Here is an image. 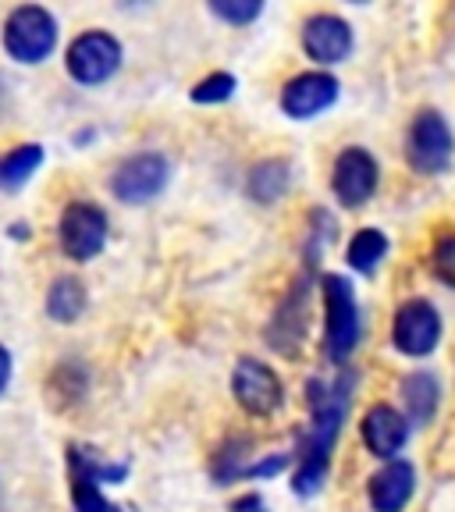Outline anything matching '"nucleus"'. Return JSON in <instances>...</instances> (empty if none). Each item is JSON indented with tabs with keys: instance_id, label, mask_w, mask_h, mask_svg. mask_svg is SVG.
I'll return each instance as SVG.
<instances>
[{
	"instance_id": "f257e3e1",
	"label": "nucleus",
	"mask_w": 455,
	"mask_h": 512,
	"mask_svg": "<svg viewBox=\"0 0 455 512\" xmlns=\"http://www.w3.org/2000/svg\"><path fill=\"white\" fill-rule=\"evenodd\" d=\"M313 431L303 441V459H299L296 473V491L299 495H313L320 488V480L328 473V452L335 445L338 424H342L345 392H349V377L338 384L335 392H320V384H313Z\"/></svg>"
},
{
	"instance_id": "f03ea898",
	"label": "nucleus",
	"mask_w": 455,
	"mask_h": 512,
	"mask_svg": "<svg viewBox=\"0 0 455 512\" xmlns=\"http://www.w3.org/2000/svg\"><path fill=\"white\" fill-rule=\"evenodd\" d=\"M54 40H57L54 15L43 8H18L8 18V25H4V47L22 64L43 61L54 50Z\"/></svg>"
},
{
	"instance_id": "7ed1b4c3",
	"label": "nucleus",
	"mask_w": 455,
	"mask_h": 512,
	"mask_svg": "<svg viewBox=\"0 0 455 512\" xmlns=\"http://www.w3.org/2000/svg\"><path fill=\"white\" fill-rule=\"evenodd\" d=\"M324 303H328V349L331 360L342 363L352 349H356V335H360V317H356V299L345 278L328 274L324 278Z\"/></svg>"
},
{
	"instance_id": "20e7f679",
	"label": "nucleus",
	"mask_w": 455,
	"mask_h": 512,
	"mask_svg": "<svg viewBox=\"0 0 455 512\" xmlns=\"http://www.w3.org/2000/svg\"><path fill=\"white\" fill-rule=\"evenodd\" d=\"M406 157L416 171L424 175H438L448 168V157H452V136H448V125L441 114L424 111L409 128V146Z\"/></svg>"
},
{
	"instance_id": "39448f33",
	"label": "nucleus",
	"mask_w": 455,
	"mask_h": 512,
	"mask_svg": "<svg viewBox=\"0 0 455 512\" xmlns=\"http://www.w3.org/2000/svg\"><path fill=\"white\" fill-rule=\"evenodd\" d=\"M118 64H121V47L107 32H86L68 50V72L79 82H86V86L111 79L118 72Z\"/></svg>"
},
{
	"instance_id": "423d86ee",
	"label": "nucleus",
	"mask_w": 455,
	"mask_h": 512,
	"mask_svg": "<svg viewBox=\"0 0 455 512\" xmlns=\"http://www.w3.org/2000/svg\"><path fill=\"white\" fill-rule=\"evenodd\" d=\"M68 466H72V491H75V512H125L111 505L100 495V480H121L125 466H104L96 463L82 448H68Z\"/></svg>"
},
{
	"instance_id": "0eeeda50",
	"label": "nucleus",
	"mask_w": 455,
	"mask_h": 512,
	"mask_svg": "<svg viewBox=\"0 0 455 512\" xmlns=\"http://www.w3.org/2000/svg\"><path fill=\"white\" fill-rule=\"evenodd\" d=\"M107 242V217L89 203H72L61 214V246L72 260H93Z\"/></svg>"
},
{
	"instance_id": "6e6552de",
	"label": "nucleus",
	"mask_w": 455,
	"mask_h": 512,
	"mask_svg": "<svg viewBox=\"0 0 455 512\" xmlns=\"http://www.w3.org/2000/svg\"><path fill=\"white\" fill-rule=\"evenodd\" d=\"M164 182H168V160L157 153H139L121 164V171L114 175V192L125 203H146L164 189Z\"/></svg>"
},
{
	"instance_id": "1a4fd4ad",
	"label": "nucleus",
	"mask_w": 455,
	"mask_h": 512,
	"mask_svg": "<svg viewBox=\"0 0 455 512\" xmlns=\"http://www.w3.org/2000/svg\"><path fill=\"white\" fill-rule=\"evenodd\" d=\"M441 335V320L427 299H413L399 310L395 317V345L409 356H427V352L438 345Z\"/></svg>"
},
{
	"instance_id": "9d476101",
	"label": "nucleus",
	"mask_w": 455,
	"mask_h": 512,
	"mask_svg": "<svg viewBox=\"0 0 455 512\" xmlns=\"http://www.w3.org/2000/svg\"><path fill=\"white\" fill-rule=\"evenodd\" d=\"M232 388H235V399L256 416L274 413L281 402V381L260 360H242L235 367Z\"/></svg>"
},
{
	"instance_id": "9b49d317",
	"label": "nucleus",
	"mask_w": 455,
	"mask_h": 512,
	"mask_svg": "<svg viewBox=\"0 0 455 512\" xmlns=\"http://www.w3.org/2000/svg\"><path fill=\"white\" fill-rule=\"evenodd\" d=\"M377 185V164L367 150H345L335 164V192L345 207H360Z\"/></svg>"
},
{
	"instance_id": "f8f14e48",
	"label": "nucleus",
	"mask_w": 455,
	"mask_h": 512,
	"mask_svg": "<svg viewBox=\"0 0 455 512\" xmlns=\"http://www.w3.org/2000/svg\"><path fill=\"white\" fill-rule=\"evenodd\" d=\"M303 47L313 61L320 64H338L349 57L352 50V32L342 18L335 15H317L306 22V32H303Z\"/></svg>"
},
{
	"instance_id": "ddd939ff",
	"label": "nucleus",
	"mask_w": 455,
	"mask_h": 512,
	"mask_svg": "<svg viewBox=\"0 0 455 512\" xmlns=\"http://www.w3.org/2000/svg\"><path fill=\"white\" fill-rule=\"evenodd\" d=\"M335 96H338V82L331 79V75L310 72L288 82L285 93H281V107H285L292 118H313L317 111L335 104Z\"/></svg>"
},
{
	"instance_id": "4468645a",
	"label": "nucleus",
	"mask_w": 455,
	"mask_h": 512,
	"mask_svg": "<svg viewBox=\"0 0 455 512\" xmlns=\"http://www.w3.org/2000/svg\"><path fill=\"white\" fill-rule=\"evenodd\" d=\"M413 480L416 477L409 463H402V459L384 463L370 480V505L377 512H402L409 498H413Z\"/></svg>"
},
{
	"instance_id": "2eb2a0df",
	"label": "nucleus",
	"mask_w": 455,
	"mask_h": 512,
	"mask_svg": "<svg viewBox=\"0 0 455 512\" xmlns=\"http://www.w3.org/2000/svg\"><path fill=\"white\" fill-rule=\"evenodd\" d=\"M409 438V424L402 420L399 409L392 406H374L363 416V441L377 456H395Z\"/></svg>"
},
{
	"instance_id": "dca6fc26",
	"label": "nucleus",
	"mask_w": 455,
	"mask_h": 512,
	"mask_svg": "<svg viewBox=\"0 0 455 512\" xmlns=\"http://www.w3.org/2000/svg\"><path fill=\"white\" fill-rule=\"evenodd\" d=\"M40 164H43L40 146H18L15 153L0 157V189H18V185H25Z\"/></svg>"
},
{
	"instance_id": "f3484780",
	"label": "nucleus",
	"mask_w": 455,
	"mask_h": 512,
	"mask_svg": "<svg viewBox=\"0 0 455 512\" xmlns=\"http://www.w3.org/2000/svg\"><path fill=\"white\" fill-rule=\"evenodd\" d=\"M47 306H50V313H54V320H75L82 310H86V288H82L75 278H61L54 288H50Z\"/></svg>"
},
{
	"instance_id": "a211bd4d",
	"label": "nucleus",
	"mask_w": 455,
	"mask_h": 512,
	"mask_svg": "<svg viewBox=\"0 0 455 512\" xmlns=\"http://www.w3.org/2000/svg\"><path fill=\"white\" fill-rule=\"evenodd\" d=\"M384 253H388V239H384L381 232H374V228H367V232H360L349 242V264L363 274L374 271Z\"/></svg>"
},
{
	"instance_id": "6ab92c4d",
	"label": "nucleus",
	"mask_w": 455,
	"mask_h": 512,
	"mask_svg": "<svg viewBox=\"0 0 455 512\" xmlns=\"http://www.w3.org/2000/svg\"><path fill=\"white\" fill-rule=\"evenodd\" d=\"M402 395H406V406L413 413V420H427L438 399V381L431 374H413L402 381Z\"/></svg>"
},
{
	"instance_id": "aec40b11",
	"label": "nucleus",
	"mask_w": 455,
	"mask_h": 512,
	"mask_svg": "<svg viewBox=\"0 0 455 512\" xmlns=\"http://www.w3.org/2000/svg\"><path fill=\"white\" fill-rule=\"evenodd\" d=\"M288 185V171L281 160H274V164H260V168L253 171V178H249V192H253L256 200H278L281 192H285Z\"/></svg>"
},
{
	"instance_id": "412c9836",
	"label": "nucleus",
	"mask_w": 455,
	"mask_h": 512,
	"mask_svg": "<svg viewBox=\"0 0 455 512\" xmlns=\"http://www.w3.org/2000/svg\"><path fill=\"white\" fill-rule=\"evenodd\" d=\"M232 93H235V79L228 72H217L192 89V100H200V104H221V100H228Z\"/></svg>"
},
{
	"instance_id": "4be33fe9",
	"label": "nucleus",
	"mask_w": 455,
	"mask_h": 512,
	"mask_svg": "<svg viewBox=\"0 0 455 512\" xmlns=\"http://www.w3.org/2000/svg\"><path fill=\"white\" fill-rule=\"evenodd\" d=\"M210 11L221 15L224 22L242 25V22H253V18L260 15V0H214Z\"/></svg>"
},
{
	"instance_id": "5701e85b",
	"label": "nucleus",
	"mask_w": 455,
	"mask_h": 512,
	"mask_svg": "<svg viewBox=\"0 0 455 512\" xmlns=\"http://www.w3.org/2000/svg\"><path fill=\"white\" fill-rule=\"evenodd\" d=\"M434 271H438L441 281L455 285V235L438 242V249H434Z\"/></svg>"
},
{
	"instance_id": "b1692460",
	"label": "nucleus",
	"mask_w": 455,
	"mask_h": 512,
	"mask_svg": "<svg viewBox=\"0 0 455 512\" xmlns=\"http://www.w3.org/2000/svg\"><path fill=\"white\" fill-rule=\"evenodd\" d=\"M8 377H11V356H8V349H0V392H4Z\"/></svg>"
}]
</instances>
